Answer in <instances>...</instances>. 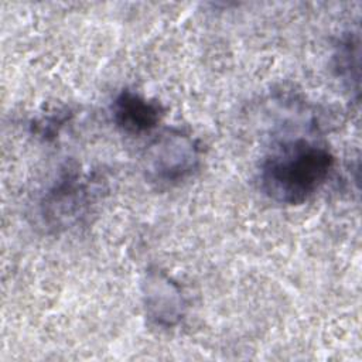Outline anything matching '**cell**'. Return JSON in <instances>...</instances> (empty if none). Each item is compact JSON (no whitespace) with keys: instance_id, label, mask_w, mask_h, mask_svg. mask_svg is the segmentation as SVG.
Instances as JSON below:
<instances>
[{"instance_id":"obj_3","label":"cell","mask_w":362,"mask_h":362,"mask_svg":"<svg viewBox=\"0 0 362 362\" xmlns=\"http://www.w3.org/2000/svg\"><path fill=\"white\" fill-rule=\"evenodd\" d=\"M199 164V146L195 139L178 129H165L147 146L143 167L154 182L174 184L189 177Z\"/></svg>"},{"instance_id":"obj_4","label":"cell","mask_w":362,"mask_h":362,"mask_svg":"<svg viewBox=\"0 0 362 362\" xmlns=\"http://www.w3.org/2000/svg\"><path fill=\"white\" fill-rule=\"evenodd\" d=\"M143 286L146 313L151 321L161 327H173L182 320L185 313L184 296L167 274L150 270Z\"/></svg>"},{"instance_id":"obj_1","label":"cell","mask_w":362,"mask_h":362,"mask_svg":"<svg viewBox=\"0 0 362 362\" xmlns=\"http://www.w3.org/2000/svg\"><path fill=\"white\" fill-rule=\"evenodd\" d=\"M334 164L324 144L307 139L283 141L264 157L260 187L274 202L300 205L324 185Z\"/></svg>"},{"instance_id":"obj_2","label":"cell","mask_w":362,"mask_h":362,"mask_svg":"<svg viewBox=\"0 0 362 362\" xmlns=\"http://www.w3.org/2000/svg\"><path fill=\"white\" fill-rule=\"evenodd\" d=\"M93 198V180L76 167H68L42 197L40 216L52 230L71 228L86 216Z\"/></svg>"},{"instance_id":"obj_5","label":"cell","mask_w":362,"mask_h":362,"mask_svg":"<svg viewBox=\"0 0 362 362\" xmlns=\"http://www.w3.org/2000/svg\"><path fill=\"white\" fill-rule=\"evenodd\" d=\"M112 115L116 126L129 134L153 130L161 120L163 106L133 90H122L113 100Z\"/></svg>"},{"instance_id":"obj_6","label":"cell","mask_w":362,"mask_h":362,"mask_svg":"<svg viewBox=\"0 0 362 362\" xmlns=\"http://www.w3.org/2000/svg\"><path fill=\"white\" fill-rule=\"evenodd\" d=\"M334 66L337 75L348 82L352 88V81L358 86L359 83V42L358 37L348 34L339 41L337 52L334 55Z\"/></svg>"}]
</instances>
